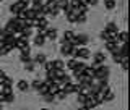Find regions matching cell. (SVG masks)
<instances>
[{"label": "cell", "mask_w": 130, "mask_h": 110, "mask_svg": "<svg viewBox=\"0 0 130 110\" xmlns=\"http://www.w3.org/2000/svg\"><path fill=\"white\" fill-rule=\"evenodd\" d=\"M109 75H111V68L107 65H101L94 70V76L93 79L94 81H107L109 79Z\"/></svg>", "instance_id": "1"}, {"label": "cell", "mask_w": 130, "mask_h": 110, "mask_svg": "<svg viewBox=\"0 0 130 110\" xmlns=\"http://www.w3.org/2000/svg\"><path fill=\"white\" fill-rule=\"evenodd\" d=\"M75 40L78 44V47H86L89 44V36L85 34V32H80V34H75Z\"/></svg>", "instance_id": "2"}, {"label": "cell", "mask_w": 130, "mask_h": 110, "mask_svg": "<svg viewBox=\"0 0 130 110\" xmlns=\"http://www.w3.org/2000/svg\"><path fill=\"white\" fill-rule=\"evenodd\" d=\"M106 58H107V57H106L104 52H96V54L93 55V63L94 65H104Z\"/></svg>", "instance_id": "3"}, {"label": "cell", "mask_w": 130, "mask_h": 110, "mask_svg": "<svg viewBox=\"0 0 130 110\" xmlns=\"http://www.w3.org/2000/svg\"><path fill=\"white\" fill-rule=\"evenodd\" d=\"M44 37L46 39H49V40H54L57 39V29L55 28H47V31H46V34H44Z\"/></svg>", "instance_id": "4"}, {"label": "cell", "mask_w": 130, "mask_h": 110, "mask_svg": "<svg viewBox=\"0 0 130 110\" xmlns=\"http://www.w3.org/2000/svg\"><path fill=\"white\" fill-rule=\"evenodd\" d=\"M104 31L107 32V34H117V32H119V28H117V24L116 23H107L106 24V28H104Z\"/></svg>", "instance_id": "5"}, {"label": "cell", "mask_w": 130, "mask_h": 110, "mask_svg": "<svg viewBox=\"0 0 130 110\" xmlns=\"http://www.w3.org/2000/svg\"><path fill=\"white\" fill-rule=\"evenodd\" d=\"M127 40H128V34H127V31H119L117 32V44H127Z\"/></svg>", "instance_id": "6"}, {"label": "cell", "mask_w": 130, "mask_h": 110, "mask_svg": "<svg viewBox=\"0 0 130 110\" xmlns=\"http://www.w3.org/2000/svg\"><path fill=\"white\" fill-rule=\"evenodd\" d=\"M32 42H34L36 47H42L44 44H46V37H44V36H41V34H36L34 37H32Z\"/></svg>", "instance_id": "7"}, {"label": "cell", "mask_w": 130, "mask_h": 110, "mask_svg": "<svg viewBox=\"0 0 130 110\" xmlns=\"http://www.w3.org/2000/svg\"><path fill=\"white\" fill-rule=\"evenodd\" d=\"M16 89H18V91H21V92H26L28 89H29V83H28V81H24V79H20L18 83H16Z\"/></svg>", "instance_id": "8"}, {"label": "cell", "mask_w": 130, "mask_h": 110, "mask_svg": "<svg viewBox=\"0 0 130 110\" xmlns=\"http://www.w3.org/2000/svg\"><path fill=\"white\" fill-rule=\"evenodd\" d=\"M73 50H76V49H68V47H63V46H60V54H62V57L72 58V57H73Z\"/></svg>", "instance_id": "9"}, {"label": "cell", "mask_w": 130, "mask_h": 110, "mask_svg": "<svg viewBox=\"0 0 130 110\" xmlns=\"http://www.w3.org/2000/svg\"><path fill=\"white\" fill-rule=\"evenodd\" d=\"M46 62H47V57L44 55V54H38L34 58H32V63H34V65H38V63L39 65H44Z\"/></svg>", "instance_id": "10"}, {"label": "cell", "mask_w": 130, "mask_h": 110, "mask_svg": "<svg viewBox=\"0 0 130 110\" xmlns=\"http://www.w3.org/2000/svg\"><path fill=\"white\" fill-rule=\"evenodd\" d=\"M52 63H54V70H65V62H63L62 58L52 60Z\"/></svg>", "instance_id": "11"}, {"label": "cell", "mask_w": 130, "mask_h": 110, "mask_svg": "<svg viewBox=\"0 0 130 110\" xmlns=\"http://www.w3.org/2000/svg\"><path fill=\"white\" fill-rule=\"evenodd\" d=\"M119 54L122 55V58H128V47H127V44H122V46H119Z\"/></svg>", "instance_id": "12"}, {"label": "cell", "mask_w": 130, "mask_h": 110, "mask_svg": "<svg viewBox=\"0 0 130 110\" xmlns=\"http://www.w3.org/2000/svg\"><path fill=\"white\" fill-rule=\"evenodd\" d=\"M76 65H78V60H75V58H68L67 62H65V68H68V70H75L76 68Z\"/></svg>", "instance_id": "13"}, {"label": "cell", "mask_w": 130, "mask_h": 110, "mask_svg": "<svg viewBox=\"0 0 130 110\" xmlns=\"http://www.w3.org/2000/svg\"><path fill=\"white\" fill-rule=\"evenodd\" d=\"M98 105H101V102H98V100H93V99H89V97H88V100H86V104H85V107H86L88 110H91V108L98 107Z\"/></svg>", "instance_id": "14"}, {"label": "cell", "mask_w": 130, "mask_h": 110, "mask_svg": "<svg viewBox=\"0 0 130 110\" xmlns=\"http://www.w3.org/2000/svg\"><path fill=\"white\" fill-rule=\"evenodd\" d=\"M10 11H11V15H13V16H16V15L20 13V11H21V8H20L18 2H13V3L10 5Z\"/></svg>", "instance_id": "15"}, {"label": "cell", "mask_w": 130, "mask_h": 110, "mask_svg": "<svg viewBox=\"0 0 130 110\" xmlns=\"http://www.w3.org/2000/svg\"><path fill=\"white\" fill-rule=\"evenodd\" d=\"M16 23H18V19H16L15 16H11V18L7 21V26H5V28H7V29H11V31H13L15 26H16Z\"/></svg>", "instance_id": "16"}, {"label": "cell", "mask_w": 130, "mask_h": 110, "mask_svg": "<svg viewBox=\"0 0 130 110\" xmlns=\"http://www.w3.org/2000/svg\"><path fill=\"white\" fill-rule=\"evenodd\" d=\"M20 62H21L23 65H24V63H29V62H32L31 54H20Z\"/></svg>", "instance_id": "17"}, {"label": "cell", "mask_w": 130, "mask_h": 110, "mask_svg": "<svg viewBox=\"0 0 130 110\" xmlns=\"http://www.w3.org/2000/svg\"><path fill=\"white\" fill-rule=\"evenodd\" d=\"M117 49H119V44L117 42H106V50H109L111 54L114 50H117Z\"/></svg>", "instance_id": "18"}, {"label": "cell", "mask_w": 130, "mask_h": 110, "mask_svg": "<svg viewBox=\"0 0 130 110\" xmlns=\"http://www.w3.org/2000/svg\"><path fill=\"white\" fill-rule=\"evenodd\" d=\"M114 99H116V94H114L112 91H109L106 96H103V102H112Z\"/></svg>", "instance_id": "19"}, {"label": "cell", "mask_w": 130, "mask_h": 110, "mask_svg": "<svg viewBox=\"0 0 130 110\" xmlns=\"http://www.w3.org/2000/svg\"><path fill=\"white\" fill-rule=\"evenodd\" d=\"M60 91H63L65 92V94H72V92H73V83H70V84H65V86H62V87H60Z\"/></svg>", "instance_id": "20"}, {"label": "cell", "mask_w": 130, "mask_h": 110, "mask_svg": "<svg viewBox=\"0 0 130 110\" xmlns=\"http://www.w3.org/2000/svg\"><path fill=\"white\" fill-rule=\"evenodd\" d=\"M38 94H39V96H42V97L46 96V94H49V86H46V84L42 83V84H41V87L38 89Z\"/></svg>", "instance_id": "21"}, {"label": "cell", "mask_w": 130, "mask_h": 110, "mask_svg": "<svg viewBox=\"0 0 130 110\" xmlns=\"http://www.w3.org/2000/svg\"><path fill=\"white\" fill-rule=\"evenodd\" d=\"M88 100V96L86 94H76V102H78L80 105H85Z\"/></svg>", "instance_id": "22"}, {"label": "cell", "mask_w": 130, "mask_h": 110, "mask_svg": "<svg viewBox=\"0 0 130 110\" xmlns=\"http://www.w3.org/2000/svg\"><path fill=\"white\" fill-rule=\"evenodd\" d=\"M59 91H60V87L57 86V84H51V86H49V94H51V96L55 97V94H57Z\"/></svg>", "instance_id": "23"}, {"label": "cell", "mask_w": 130, "mask_h": 110, "mask_svg": "<svg viewBox=\"0 0 130 110\" xmlns=\"http://www.w3.org/2000/svg\"><path fill=\"white\" fill-rule=\"evenodd\" d=\"M62 37H63L65 40H73V39H75V32H73V31H65Z\"/></svg>", "instance_id": "24"}, {"label": "cell", "mask_w": 130, "mask_h": 110, "mask_svg": "<svg viewBox=\"0 0 130 110\" xmlns=\"http://www.w3.org/2000/svg\"><path fill=\"white\" fill-rule=\"evenodd\" d=\"M112 60H114L116 63H120L122 60H124V58H122V55L119 54V50H114V52H112Z\"/></svg>", "instance_id": "25"}, {"label": "cell", "mask_w": 130, "mask_h": 110, "mask_svg": "<svg viewBox=\"0 0 130 110\" xmlns=\"http://www.w3.org/2000/svg\"><path fill=\"white\" fill-rule=\"evenodd\" d=\"M41 84H42V81H39V79H34L32 83H29V87H31V89H34V91H38V89L41 87Z\"/></svg>", "instance_id": "26"}, {"label": "cell", "mask_w": 130, "mask_h": 110, "mask_svg": "<svg viewBox=\"0 0 130 110\" xmlns=\"http://www.w3.org/2000/svg\"><path fill=\"white\" fill-rule=\"evenodd\" d=\"M29 3L31 2H28V0H18V5H20L21 10H28V8H29Z\"/></svg>", "instance_id": "27"}, {"label": "cell", "mask_w": 130, "mask_h": 110, "mask_svg": "<svg viewBox=\"0 0 130 110\" xmlns=\"http://www.w3.org/2000/svg\"><path fill=\"white\" fill-rule=\"evenodd\" d=\"M116 7H117V3L112 2V0H109V2H104V8H106V10H114Z\"/></svg>", "instance_id": "28"}, {"label": "cell", "mask_w": 130, "mask_h": 110, "mask_svg": "<svg viewBox=\"0 0 130 110\" xmlns=\"http://www.w3.org/2000/svg\"><path fill=\"white\" fill-rule=\"evenodd\" d=\"M23 68H24L26 71H34V70H36V65L32 63V62H29V63H24Z\"/></svg>", "instance_id": "29"}, {"label": "cell", "mask_w": 130, "mask_h": 110, "mask_svg": "<svg viewBox=\"0 0 130 110\" xmlns=\"http://www.w3.org/2000/svg\"><path fill=\"white\" fill-rule=\"evenodd\" d=\"M86 19H88V16H85V15H78L76 16V24H83V23H86Z\"/></svg>", "instance_id": "30"}, {"label": "cell", "mask_w": 130, "mask_h": 110, "mask_svg": "<svg viewBox=\"0 0 130 110\" xmlns=\"http://www.w3.org/2000/svg\"><path fill=\"white\" fill-rule=\"evenodd\" d=\"M42 67H44V70H46V73H47V71H52V70H54V63H52V62H49V60H47V62L42 65Z\"/></svg>", "instance_id": "31"}, {"label": "cell", "mask_w": 130, "mask_h": 110, "mask_svg": "<svg viewBox=\"0 0 130 110\" xmlns=\"http://www.w3.org/2000/svg\"><path fill=\"white\" fill-rule=\"evenodd\" d=\"M5 102L7 104H13L15 102V94L11 92V94H5Z\"/></svg>", "instance_id": "32"}, {"label": "cell", "mask_w": 130, "mask_h": 110, "mask_svg": "<svg viewBox=\"0 0 130 110\" xmlns=\"http://www.w3.org/2000/svg\"><path fill=\"white\" fill-rule=\"evenodd\" d=\"M55 99H57V100H65V99H67V94H65L63 91H59V92L55 94Z\"/></svg>", "instance_id": "33"}, {"label": "cell", "mask_w": 130, "mask_h": 110, "mask_svg": "<svg viewBox=\"0 0 130 110\" xmlns=\"http://www.w3.org/2000/svg\"><path fill=\"white\" fill-rule=\"evenodd\" d=\"M65 16H67V19H68L70 23H75V21H76V15L73 13V11H70V13H67Z\"/></svg>", "instance_id": "34"}, {"label": "cell", "mask_w": 130, "mask_h": 110, "mask_svg": "<svg viewBox=\"0 0 130 110\" xmlns=\"http://www.w3.org/2000/svg\"><path fill=\"white\" fill-rule=\"evenodd\" d=\"M2 84H3V86H8V87H11V86H13V79H11L10 76H7V78L3 79V83H2Z\"/></svg>", "instance_id": "35"}, {"label": "cell", "mask_w": 130, "mask_h": 110, "mask_svg": "<svg viewBox=\"0 0 130 110\" xmlns=\"http://www.w3.org/2000/svg\"><path fill=\"white\" fill-rule=\"evenodd\" d=\"M128 58H124V60H122V62H120V65H122V70H124V71H127V68H128Z\"/></svg>", "instance_id": "36"}, {"label": "cell", "mask_w": 130, "mask_h": 110, "mask_svg": "<svg viewBox=\"0 0 130 110\" xmlns=\"http://www.w3.org/2000/svg\"><path fill=\"white\" fill-rule=\"evenodd\" d=\"M11 52V49H8V47H2L0 49V55H8Z\"/></svg>", "instance_id": "37"}, {"label": "cell", "mask_w": 130, "mask_h": 110, "mask_svg": "<svg viewBox=\"0 0 130 110\" xmlns=\"http://www.w3.org/2000/svg\"><path fill=\"white\" fill-rule=\"evenodd\" d=\"M80 91H81L80 84H73V92H72V94H80Z\"/></svg>", "instance_id": "38"}, {"label": "cell", "mask_w": 130, "mask_h": 110, "mask_svg": "<svg viewBox=\"0 0 130 110\" xmlns=\"http://www.w3.org/2000/svg\"><path fill=\"white\" fill-rule=\"evenodd\" d=\"M44 99H46V102H54L55 97H54V96H51V94H46V96H44Z\"/></svg>", "instance_id": "39"}, {"label": "cell", "mask_w": 130, "mask_h": 110, "mask_svg": "<svg viewBox=\"0 0 130 110\" xmlns=\"http://www.w3.org/2000/svg\"><path fill=\"white\" fill-rule=\"evenodd\" d=\"M107 36H109V34H107V32H106V31H101V34H99V37H101V39H103V40H104V42H106V39H107Z\"/></svg>", "instance_id": "40"}, {"label": "cell", "mask_w": 130, "mask_h": 110, "mask_svg": "<svg viewBox=\"0 0 130 110\" xmlns=\"http://www.w3.org/2000/svg\"><path fill=\"white\" fill-rule=\"evenodd\" d=\"M21 54H31V49L29 47H24L23 50H21Z\"/></svg>", "instance_id": "41"}, {"label": "cell", "mask_w": 130, "mask_h": 110, "mask_svg": "<svg viewBox=\"0 0 130 110\" xmlns=\"http://www.w3.org/2000/svg\"><path fill=\"white\" fill-rule=\"evenodd\" d=\"M86 3H88V7H96V5H98L96 0H93V2H86Z\"/></svg>", "instance_id": "42"}, {"label": "cell", "mask_w": 130, "mask_h": 110, "mask_svg": "<svg viewBox=\"0 0 130 110\" xmlns=\"http://www.w3.org/2000/svg\"><path fill=\"white\" fill-rule=\"evenodd\" d=\"M5 102V94H0V104Z\"/></svg>", "instance_id": "43"}, {"label": "cell", "mask_w": 130, "mask_h": 110, "mask_svg": "<svg viewBox=\"0 0 130 110\" xmlns=\"http://www.w3.org/2000/svg\"><path fill=\"white\" fill-rule=\"evenodd\" d=\"M78 110H88V108L85 107V105H80V107H78Z\"/></svg>", "instance_id": "44"}, {"label": "cell", "mask_w": 130, "mask_h": 110, "mask_svg": "<svg viewBox=\"0 0 130 110\" xmlns=\"http://www.w3.org/2000/svg\"><path fill=\"white\" fill-rule=\"evenodd\" d=\"M0 110H3V107H2V104H0Z\"/></svg>", "instance_id": "45"}, {"label": "cell", "mask_w": 130, "mask_h": 110, "mask_svg": "<svg viewBox=\"0 0 130 110\" xmlns=\"http://www.w3.org/2000/svg\"><path fill=\"white\" fill-rule=\"evenodd\" d=\"M41 110H49V108H41Z\"/></svg>", "instance_id": "46"}, {"label": "cell", "mask_w": 130, "mask_h": 110, "mask_svg": "<svg viewBox=\"0 0 130 110\" xmlns=\"http://www.w3.org/2000/svg\"><path fill=\"white\" fill-rule=\"evenodd\" d=\"M0 31H2V26H0Z\"/></svg>", "instance_id": "47"}]
</instances>
